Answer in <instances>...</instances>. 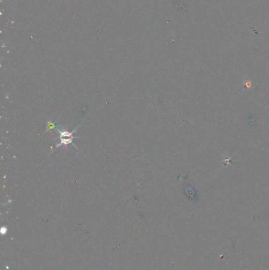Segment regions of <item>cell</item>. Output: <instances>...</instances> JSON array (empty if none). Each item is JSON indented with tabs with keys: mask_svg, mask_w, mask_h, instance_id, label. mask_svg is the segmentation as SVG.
<instances>
[{
	"mask_svg": "<svg viewBox=\"0 0 269 270\" xmlns=\"http://www.w3.org/2000/svg\"><path fill=\"white\" fill-rule=\"evenodd\" d=\"M81 124L77 126L76 128H74L72 132H68V131H66V130H60L59 128H56L57 132L59 133V140H60V142L58 145H56L55 146V149L54 151L57 150V149H59V147L61 146H67L68 145H72L75 148V149H78V147L76 146V145L74 143V139L82 138L81 137H75L74 136V133L75 132H77L78 128L80 127Z\"/></svg>",
	"mask_w": 269,
	"mask_h": 270,
	"instance_id": "6da1fadb",
	"label": "cell"
}]
</instances>
